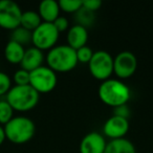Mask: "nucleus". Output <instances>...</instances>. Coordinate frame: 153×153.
Listing matches in <instances>:
<instances>
[{
	"label": "nucleus",
	"instance_id": "f257e3e1",
	"mask_svg": "<svg viewBox=\"0 0 153 153\" xmlns=\"http://www.w3.org/2000/svg\"><path fill=\"white\" fill-rule=\"evenodd\" d=\"M99 97L104 104L115 108L127 104L130 99V89L121 80L109 78L99 86Z\"/></svg>",
	"mask_w": 153,
	"mask_h": 153
},
{
	"label": "nucleus",
	"instance_id": "f03ea898",
	"mask_svg": "<svg viewBox=\"0 0 153 153\" xmlns=\"http://www.w3.org/2000/svg\"><path fill=\"white\" fill-rule=\"evenodd\" d=\"M46 63L55 72L70 71L78 64L76 49L67 44L56 45L47 53Z\"/></svg>",
	"mask_w": 153,
	"mask_h": 153
},
{
	"label": "nucleus",
	"instance_id": "7ed1b4c3",
	"mask_svg": "<svg viewBox=\"0 0 153 153\" xmlns=\"http://www.w3.org/2000/svg\"><path fill=\"white\" fill-rule=\"evenodd\" d=\"M5 137L16 145H22L30 142L35 135L36 126L30 119L26 117H14L7 125L3 126Z\"/></svg>",
	"mask_w": 153,
	"mask_h": 153
},
{
	"label": "nucleus",
	"instance_id": "20e7f679",
	"mask_svg": "<svg viewBox=\"0 0 153 153\" xmlns=\"http://www.w3.org/2000/svg\"><path fill=\"white\" fill-rule=\"evenodd\" d=\"M39 98L40 94L30 85H15L7 94V101L14 111L20 112H25L35 108L39 102Z\"/></svg>",
	"mask_w": 153,
	"mask_h": 153
},
{
	"label": "nucleus",
	"instance_id": "39448f33",
	"mask_svg": "<svg viewBox=\"0 0 153 153\" xmlns=\"http://www.w3.org/2000/svg\"><path fill=\"white\" fill-rule=\"evenodd\" d=\"M89 71L94 78L101 81L109 79L113 74V58L106 51H97L94 53L88 63Z\"/></svg>",
	"mask_w": 153,
	"mask_h": 153
},
{
	"label": "nucleus",
	"instance_id": "423d86ee",
	"mask_svg": "<svg viewBox=\"0 0 153 153\" xmlns=\"http://www.w3.org/2000/svg\"><path fill=\"white\" fill-rule=\"evenodd\" d=\"M57 74L48 66H40L30 71V85L39 94H47L57 85Z\"/></svg>",
	"mask_w": 153,
	"mask_h": 153
},
{
	"label": "nucleus",
	"instance_id": "0eeeda50",
	"mask_svg": "<svg viewBox=\"0 0 153 153\" xmlns=\"http://www.w3.org/2000/svg\"><path fill=\"white\" fill-rule=\"evenodd\" d=\"M60 33L57 30L53 23L49 22H43L33 30L32 36V43L35 47L45 51V49H51L53 46H56V43L59 38Z\"/></svg>",
	"mask_w": 153,
	"mask_h": 153
},
{
	"label": "nucleus",
	"instance_id": "6e6552de",
	"mask_svg": "<svg viewBox=\"0 0 153 153\" xmlns=\"http://www.w3.org/2000/svg\"><path fill=\"white\" fill-rule=\"evenodd\" d=\"M22 11L13 0H0V27L13 30L20 26Z\"/></svg>",
	"mask_w": 153,
	"mask_h": 153
},
{
	"label": "nucleus",
	"instance_id": "1a4fd4ad",
	"mask_svg": "<svg viewBox=\"0 0 153 153\" xmlns=\"http://www.w3.org/2000/svg\"><path fill=\"white\" fill-rule=\"evenodd\" d=\"M137 68V59L133 53L123 51L113 58V74L119 79L130 78Z\"/></svg>",
	"mask_w": 153,
	"mask_h": 153
},
{
	"label": "nucleus",
	"instance_id": "9d476101",
	"mask_svg": "<svg viewBox=\"0 0 153 153\" xmlns=\"http://www.w3.org/2000/svg\"><path fill=\"white\" fill-rule=\"evenodd\" d=\"M129 131V120L112 114L106 120L103 126V132L111 140L123 138Z\"/></svg>",
	"mask_w": 153,
	"mask_h": 153
},
{
	"label": "nucleus",
	"instance_id": "9b49d317",
	"mask_svg": "<svg viewBox=\"0 0 153 153\" xmlns=\"http://www.w3.org/2000/svg\"><path fill=\"white\" fill-rule=\"evenodd\" d=\"M107 142L99 132H89L80 143V153H104Z\"/></svg>",
	"mask_w": 153,
	"mask_h": 153
},
{
	"label": "nucleus",
	"instance_id": "f8f14e48",
	"mask_svg": "<svg viewBox=\"0 0 153 153\" xmlns=\"http://www.w3.org/2000/svg\"><path fill=\"white\" fill-rule=\"evenodd\" d=\"M44 61V53L41 49L33 46L25 49L24 56L22 58V61L20 63L22 69H25L27 71H33L37 69L38 67L42 66V63Z\"/></svg>",
	"mask_w": 153,
	"mask_h": 153
},
{
	"label": "nucleus",
	"instance_id": "ddd939ff",
	"mask_svg": "<svg viewBox=\"0 0 153 153\" xmlns=\"http://www.w3.org/2000/svg\"><path fill=\"white\" fill-rule=\"evenodd\" d=\"M88 40V30L86 27L74 24L67 32V45L74 49H78L80 47L86 45Z\"/></svg>",
	"mask_w": 153,
	"mask_h": 153
},
{
	"label": "nucleus",
	"instance_id": "4468645a",
	"mask_svg": "<svg viewBox=\"0 0 153 153\" xmlns=\"http://www.w3.org/2000/svg\"><path fill=\"white\" fill-rule=\"evenodd\" d=\"M38 14L40 15L43 22L53 23L60 16L59 2L55 0H43L39 4Z\"/></svg>",
	"mask_w": 153,
	"mask_h": 153
},
{
	"label": "nucleus",
	"instance_id": "2eb2a0df",
	"mask_svg": "<svg viewBox=\"0 0 153 153\" xmlns=\"http://www.w3.org/2000/svg\"><path fill=\"white\" fill-rule=\"evenodd\" d=\"M104 153H136V150L131 140L123 137L107 143Z\"/></svg>",
	"mask_w": 153,
	"mask_h": 153
},
{
	"label": "nucleus",
	"instance_id": "dca6fc26",
	"mask_svg": "<svg viewBox=\"0 0 153 153\" xmlns=\"http://www.w3.org/2000/svg\"><path fill=\"white\" fill-rule=\"evenodd\" d=\"M24 46L10 40L4 47V58L12 64H20L24 56Z\"/></svg>",
	"mask_w": 153,
	"mask_h": 153
},
{
	"label": "nucleus",
	"instance_id": "f3484780",
	"mask_svg": "<svg viewBox=\"0 0 153 153\" xmlns=\"http://www.w3.org/2000/svg\"><path fill=\"white\" fill-rule=\"evenodd\" d=\"M41 23H42V19H41L38 12H35V11L22 12L21 20H20V26L33 32Z\"/></svg>",
	"mask_w": 153,
	"mask_h": 153
},
{
	"label": "nucleus",
	"instance_id": "a211bd4d",
	"mask_svg": "<svg viewBox=\"0 0 153 153\" xmlns=\"http://www.w3.org/2000/svg\"><path fill=\"white\" fill-rule=\"evenodd\" d=\"M32 36L33 32L22 27V26H18L17 28L12 30L11 40L24 46V45H27L28 43L32 42Z\"/></svg>",
	"mask_w": 153,
	"mask_h": 153
},
{
	"label": "nucleus",
	"instance_id": "6ab92c4d",
	"mask_svg": "<svg viewBox=\"0 0 153 153\" xmlns=\"http://www.w3.org/2000/svg\"><path fill=\"white\" fill-rule=\"evenodd\" d=\"M76 19L78 21L76 24H80V25L87 28V26L91 25L94 23V19H96V13H94V12L82 7L76 13Z\"/></svg>",
	"mask_w": 153,
	"mask_h": 153
},
{
	"label": "nucleus",
	"instance_id": "aec40b11",
	"mask_svg": "<svg viewBox=\"0 0 153 153\" xmlns=\"http://www.w3.org/2000/svg\"><path fill=\"white\" fill-rule=\"evenodd\" d=\"M14 117V109L7 100L0 101V125L4 126Z\"/></svg>",
	"mask_w": 153,
	"mask_h": 153
},
{
	"label": "nucleus",
	"instance_id": "412c9836",
	"mask_svg": "<svg viewBox=\"0 0 153 153\" xmlns=\"http://www.w3.org/2000/svg\"><path fill=\"white\" fill-rule=\"evenodd\" d=\"M59 7L66 13H76L82 7V0H60Z\"/></svg>",
	"mask_w": 153,
	"mask_h": 153
},
{
	"label": "nucleus",
	"instance_id": "4be33fe9",
	"mask_svg": "<svg viewBox=\"0 0 153 153\" xmlns=\"http://www.w3.org/2000/svg\"><path fill=\"white\" fill-rule=\"evenodd\" d=\"M30 72L25 69L20 68L17 71H15L13 80L16 85L24 86V85H30Z\"/></svg>",
	"mask_w": 153,
	"mask_h": 153
},
{
	"label": "nucleus",
	"instance_id": "5701e85b",
	"mask_svg": "<svg viewBox=\"0 0 153 153\" xmlns=\"http://www.w3.org/2000/svg\"><path fill=\"white\" fill-rule=\"evenodd\" d=\"M76 53L78 62H81V63H89L92 56H94V51H92L91 47H89L88 45H84V46L76 49Z\"/></svg>",
	"mask_w": 153,
	"mask_h": 153
},
{
	"label": "nucleus",
	"instance_id": "b1692460",
	"mask_svg": "<svg viewBox=\"0 0 153 153\" xmlns=\"http://www.w3.org/2000/svg\"><path fill=\"white\" fill-rule=\"evenodd\" d=\"M12 88V80L5 72L0 71V97L4 96Z\"/></svg>",
	"mask_w": 153,
	"mask_h": 153
},
{
	"label": "nucleus",
	"instance_id": "393cba45",
	"mask_svg": "<svg viewBox=\"0 0 153 153\" xmlns=\"http://www.w3.org/2000/svg\"><path fill=\"white\" fill-rule=\"evenodd\" d=\"M82 7L96 13L102 7V1L101 0H82Z\"/></svg>",
	"mask_w": 153,
	"mask_h": 153
},
{
	"label": "nucleus",
	"instance_id": "a878e982",
	"mask_svg": "<svg viewBox=\"0 0 153 153\" xmlns=\"http://www.w3.org/2000/svg\"><path fill=\"white\" fill-rule=\"evenodd\" d=\"M53 24L55 25V27L57 28V30L59 33L66 30L68 28V26H69L68 19L66 17H63V16H59V17L53 22Z\"/></svg>",
	"mask_w": 153,
	"mask_h": 153
},
{
	"label": "nucleus",
	"instance_id": "bb28decb",
	"mask_svg": "<svg viewBox=\"0 0 153 153\" xmlns=\"http://www.w3.org/2000/svg\"><path fill=\"white\" fill-rule=\"evenodd\" d=\"M113 114L114 115H119V117H125V119H128L130 115V110L128 108L127 104L126 105H121V106H117L115 108H113Z\"/></svg>",
	"mask_w": 153,
	"mask_h": 153
},
{
	"label": "nucleus",
	"instance_id": "cd10ccee",
	"mask_svg": "<svg viewBox=\"0 0 153 153\" xmlns=\"http://www.w3.org/2000/svg\"><path fill=\"white\" fill-rule=\"evenodd\" d=\"M7 140V137H5V132H4V128H3V126L0 125V146L4 143V140Z\"/></svg>",
	"mask_w": 153,
	"mask_h": 153
}]
</instances>
